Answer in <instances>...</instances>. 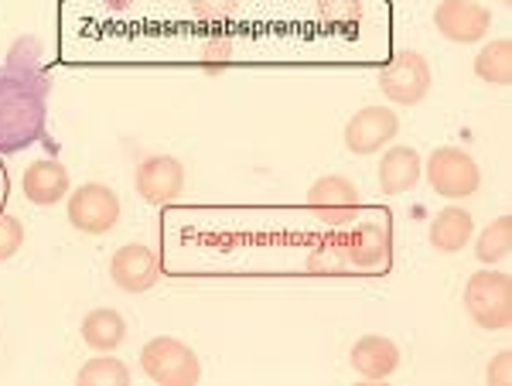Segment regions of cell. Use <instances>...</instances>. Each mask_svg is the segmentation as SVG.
Wrapping results in <instances>:
<instances>
[{"instance_id": "6da1fadb", "label": "cell", "mask_w": 512, "mask_h": 386, "mask_svg": "<svg viewBox=\"0 0 512 386\" xmlns=\"http://www.w3.org/2000/svg\"><path fill=\"white\" fill-rule=\"evenodd\" d=\"M48 93L52 82L45 72L0 65V154H21L31 144L45 141Z\"/></svg>"}, {"instance_id": "7a4b0ae2", "label": "cell", "mask_w": 512, "mask_h": 386, "mask_svg": "<svg viewBox=\"0 0 512 386\" xmlns=\"http://www.w3.org/2000/svg\"><path fill=\"white\" fill-rule=\"evenodd\" d=\"M345 260L355 270H390L393 264V223L390 212L366 209L355 216L349 229H342Z\"/></svg>"}, {"instance_id": "3957f363", "label": "cell", "mask_w": 512, "mask_h": 386, "mask_svg": "<svg viewBox=\"0 0 512 386\" xmlns=\"http://www.w3.org/2000/svg\"><path fill=\"white\" fill-rule=\"evenodd\" d=\"M465 311L485 332H506L512 322V281L502 270H478L465 284Z\"/></svg>"}, {"instance_id": "277c9868", "label": "cell", "mask_w": 512, "mask_h": 386, "mask_svg": "<svg viewBox=\"0 0 512 386\" xmlns=\"http://www.w3.org/2000/svg\"><path fill=\"white\" fill-rule=\"evenodd\" d=\"M140 369L158 386H195L202 380V359L192 346L171 335H158L140 349Z\"/></svg>"}, {"instance_id": "5b68a950", "label": "cell", "mask_w": 512, "mask_h": 386, "mask_svg": "<svg viewBox=\"0 0 512 386\" xmlns=\"http://www.w3.org/2000/svg\"><path fill=\"white\" fill-rule=\"evenodd\" d=\"M424 171H427V182H431L434 192L451 202L468 199V195H475L478 188H482V168L475 164L472 154L461 151V147H454V144L437 147L431 158H427Z\"/></svg>"}, {"instance_id": "8992f818", "label": "cell", "mask_w": 512, "mask_h": 386, "mask_svg": "<svg viewBox=\"0 0 512 386\" xmlns=\"http://www.w3.org/2000/svg\"><path fill=\"white\" fill-rule=\"evenodd\" d=\"M431 65L420 52H396L386 69L379 72V89L396 106H417L431 93Z\"/></svg>"}, {"instance_id": "52a82bcc", "label": "cell", "mask_w": 512, "mask_h": 386, "mask_svg": "<svg viewBox=\"0 0 512 386\" xmlns=\"http://www.w3.org/2000/svg\"><path fill=\"white\" fill-rule=\"evenodd\" d=\"M69 223L79 233L103 236L120 223V195L110 185L86 182L69 195Z\"/></svg>"}, {"instance_id": "ba28073f", "label": "cell", "mask_w": 512, "mask_h": 386, "mask_svg": "<svg viewBox=\"0 0 512 386\" xmlns=\"http://www.w3.org/2000/svg\"><path fill=\"white\" fill-rule=\"evenodd\" d=\"M308 209L328 229H349L359 216V188L345 175H325L308 188Z\"/></svg>"}, {"instance_id": "9c48e42d", "label": "cell", "mask_w": 512, "mask_h": 386, "mask_svg": "<svg viewBox=\"0 0 512 386\" xmlns=\"http://www.w3.org/2000/svg\"><path fill=\"white\" fill-rule=\"evenodd\" d=\"M396 134H400V117L390 106H362L345 123V147L352 154H359V158H366V154L383 151L386 144L396 141Z\"/></svg>"}, {"instance_id": "30bf717a", "label": "cell", "mask_w": 512, "mask_h": 386, "mask_svg": "<svg viewBox=\"0 0 512 386\" xmlns=\"http://www.w3.org/2000/svg\"><path fill=\"white\" fill-rule=\"evenodd\" d=\"M434 28L454 45H475L489 35L492 11L478 0H444L434 11Z\"/></svg>"}, {"instance_id": "8fae6325", "label": "cell", "mask_w": 512, "mask_h": 386, "mask_svg": "<svg viewBox=\"0 0 512 386\" xmlns=\"http://www.w3.org/2000/svg\"><path fill=\"white\" fill-rule=\"evenodd\" d=\"M134 185L147 205H168L185 192V168L171 154H154V158L137 164Z\"/></svg>"}, {"instance_id": "7c38bea8", "label": "cell", "mask_w": 512, "mask_h": 386, "mask_svg": "<svg viewBox=\"0 0 512 386\" xmlns=\"http://www.w3.org/2000/svg\"><path fill=\"white\" fill-rule=\"evenodd\" d=\"M110 281L127 294H144L161 281V264L151 246L127 243L110 257Z\"/></svg>"}, {"instance_id": "4fadbf2b", "label": "cell", "mask_w": 512, "mask_h": 386, "mask_svg": "<svg viewBox=\"0 0 512 386\" xmlns=\"http://www.w3.org/2000/svg\"><path fill=\"white\" fill-rule=\"evenodd\" d=\"M24 188V199L35 202V205H59L62 199H69L72 192V178L69 168L55 158H38L35 164L24 168L21 178Z\"/></svg>"}, {"instance_id": "5bb4252c", "label": "cell", "mask_w": 512, "mask_h": 386, "mask_svg": "<svg viewBox=\"0 0 512 386\" xmlns=\"http://www.w3.org/2000/svg\"><path fill=\"white\" fill-rule=\"evenodd\" d=\"M352 369L362 380H390L400 369V349L386 335H362L352 346Z\"/></svg>"}, {"instance_id": "9a60e30c", "label": "cell", "mask_w": 512, "mask_h": 386, "mask_svg": "<svg viewBox=\"0 0 512 386\" xmlns=\"http://www.w3.org/2000/svg\"><path fill=\"white\" fill-rule=\"evenodd\" d=\"M420 175H424V161L414 147L393 144L379 164V188H383V195H403L420 182Z\"/></svg>"}, {"instance_id": "2e32d148", "label": "cell", "mask_w": 512, "mask_h": 386, "mask_svg": "<svg viewBox=\"0 0 512 386\" xmlns=\"http://www.w3.org/2000/svg\"><path fill=\"white\" fill-rule=\"evenodd\" d=\"M427 236H431V246H434L437 253H458V250H465L468 240L475 236L472 212L461 209V205H448V209H441L431 219V229H427Z\"/></svg>"}, {"instance_id": "e0dca14e", "label": "cell", "mask_w": 512, "mask_h": 386, "mask_svg": "<svg viewBox=\"0 0 512 386\" xmlns=\"http://www.w3.org/2000/svg\"><path fill=\"white\" fill-rule=\"evenodd\" d=\"M127 339V322L113 308H93L82 318V342L93 352H113Z\"/></svg>"}, {"instance_id": "ac0fdd59", "label": "cell", "mask_w": 512, "mask_h": 386, "mask_svg": "<svg viewBox=\"0 0 512 386\" xmlns=\"http://www.w3.org/2000/svg\"><path fill=\"white\" fill-rule=\"evenodd\" d=\"M475 76L489 86H509L512 82V41L495 38L489 45H482V52L475 55Z\"/></svg>"}, {"instance_id": "d6986e66", "label": "cell", "mask_w": 512, "mask_h": 386, "mask_svg": "<svg viewBox=\"0 0 512 386\" xmlns=\"http://www.w3.org/2000/svg\"><path fill=\"white\" fill-rule=\"evenodd\" d=\"M509 253H512V216H499L495 223H489L478 233L475 257L482 260L485 267H492V264L509 260Z\"/></svg>"}, {"instance_id": "ffe728a7", "label": "cell", "mask_w": 512, "mask_h": 386, "mask_svg": "<svg viewBox=\"0 0 512 386\" xmlns=\"http://www.w3.org/2000/svg\"><path fill=\"white\" fill-rule=\"evenodd\" d=\"M79 386H130V369L120 359L110 356H96L79 369L76 376Z\"/></svg>"}, {"instance_id": "44dd1931", "label": "cell", "mask_w": 512, "mask_h": 386, "mask_svg": "<svg viewBox=\"0 0 512 386\" xmlns=\"http://www.w3.org/2000/svg\"><path fill=\"white\" fill-rule=\"evenodd\" d=\"M342 267H349V260H345V240H342V229H332L325 240L315 243V250L308 257V270H315V274H338Z\"/></svg>"}, {"instance_id": "7402d4cb", "label": "cell", "mask_w": 512, "mask_h": 386, "mask_svg": "<svg viewBox=\"0 0 512 386\" xmlns=\"http://www.w3.org/2000/svg\"><path fill=\"white\" fill-rule=\"evenodd\" d=\"M21 246H24V223L18 216H0V264H7Z\"/></svg>"}, {"instance_id": "603a6c76", "label": "cell", "mask_w": 512, "mask_h": 386, "mask_svg": "<svg viewBox=\"0 0 512 386\" xmlns=\"http://www.w3.org/2000/svg\"><path fill=\"white\" fill-rule=\"evenodd\" d=\"M359 14H362L359 0H325V18L328 21L352 24V21H359Z\"/></svg>"}, {"instance_id": "cb8c5ba5", "label": "cell", "mask_w": 512, "mask_h": 386, "mask_svg": "<svg viewBox=\"0 0 512 386\" xmlns=\"http://www.w3.org/2000/svg\"><path fill=\"white\" fill-rule=\"evenodd\" d=\"M229 55H233V45H229L226 38H222V41H212V45H205V52H202V65H205L209 72L226 69V65H229Z\"/></svg>"}, {"instance_id": "d4e9b609", "label": "cell", "mask_w": 512, "mask_h": 386, "mask_svg": "<svg viewBox=\"0 0 512 386\" xmlns=\"http://www.w3.org/2000/svg\"><path fill=\"white\" fill-rule=\"evenodd\" d=\"M509 366H512V352L506 349V352H499V356H495L492 363H489V373H485V376H489V383L492 386H509V380H512Z\"/></svg>"}, {"instance_id": "484cf974", "label": "cell", "mask_w": 512, "mask_h": 386, "mask_svg": "<svg viewBox=\"0 0 512 386\" xmlns=\"http://www.w3.org/2000/svg\"><path fill=\"white\" fill-rule=\"evenodd\" d=\"M212 4H226V7H233V0H198V4H195V11L202 14V11H209Z\"/></svg>"}, {"instance_id": "4316f807", "label": "cell", "mask_w": 512, "mask_h": 386, "mask_svg": "<svg viewBox=\"0 0 512 386\" xmlns=\"http://www.w3.org/2000/svg\"><path fill=\"white\" fill-rule=\"evenodd\" d=\"M502 4H509V0H502Z\"/></svg>"}]
</instances>
